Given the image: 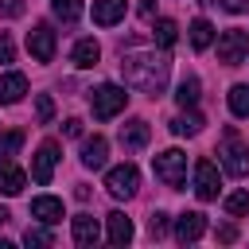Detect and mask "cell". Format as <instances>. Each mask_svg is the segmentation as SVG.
Instances as JSON below:
<instances>
[{
  "label": "cell",
  "instance_id": "cell-1",
  "mask_svg": "<svg viewBox=\"0 0 249 249\" xmlns=\"http://www.w3.org/2000/svg\"><path fill=\"white\" fill-rule=\"evenodd\" d=\"M121 74H124V86H132V89H140V93L160 97V93H163V86H167L171 62H167V54L136 51V54H124V58H121Z\"/></svg>",
  "mask_w": 249,
  "mask_h": 249
},
{
  "label": "cell",
  "instance_id": "cell-2",
  "mask_svg": "<svg viewBox=\"0 0 249 249\" xmlns=\"http://www.w3.org/2000/svg\"><path fill=\"white\" fill-rule=\"evenodd\" d=\"M152 167H156V179H160L163 187H171V191H179V187L187 183V156H183L179 148L160 152V156L152 160Z\"/></svg>",
  "mask_w": 249,
  "mask_h": 249
},
{
  "label": "cell",
  "instance_id": "cell-3",
  "mask_svg": "<svg viewBox=\"0 0 249 249\" xmlns=\"http://www.w3.org/2000/svg\"><path fill=\"white\" fill-rule=\"evenodd\" d=\"M218 156H222V167H226L233 179H245V175H249V148L241 144V136H237L233 128H226Z\"/></svg>",
  "mask_w": 249,
  "mask_h": 249
},
{
  "label": "cell",
  "instance_id": "cell-4",
  "mask_svg": "<svg viewBox=\"0 0 249 249\" xmlns=\"http://www.w3.org/2000/svg\"><path fill=\"white\" fill-rule=\"evenodd\" d=\"M89 105H93V117H97V121H113V117L128 105V93H124L121 86L105 82V86H97V89L89 93Z\"/></svg>",
  "mask_w": 249,
  "mask_h": 249
},
{
  "label": "cell",
  "instance_id": "cell-5",
  "mask_svg": "<svg viewBox=\"0 0 249 249\" xmlns=\"http://www.w3.org/2000/svg\"><path fill=\"white\" fill-rule=\"evenodd\" d=\"M105 191H109L113 198H132V195L140 191V171H136V163L113 167V171L105 175Z\"/></svg>",
  "mask_w": 249,
  "mask_h": 249
},
{
  "label": "cell",
  "instance_id": "cell-6",
  "mask_svg": "<svg viewBox=\"0 0 249 249\" xmlns=\"http://www.w3.org/2000/svg\"><path fill=\"white\" fill-rule=\"evenodd\" d=\"M245 54H249V31H241V27H230V31H222V39H218V62H226V66H237Z\"/></svg>",
  "mask_w": 249,
  "mask_h": 249
},
{
  "label": "cell",
  "instance_id": "cell-7",
  "mask_svg": "<svg viewBox=\"0 0 249 249\" xmlns=\"http://www.w3.org/2000/svg\"><path fill=\"white\" fill-rule=\"evenodd\" d=\"M54 163H58V140H43L39 152H35V160H31V179L39 187H47L51 175H54Z\"/></svg>",
  "mask_w": 249,
  "mask_h": 249
},
{
  "label": "cell",
  "instance_id": "cell-8",
  "mask_svg": "<svg viewBox=\"0 0 249 249\" xmlns=\"http://www.w3.org/2000/svg\"><path fill=\"white\" fill-rule=\"evenodd\" d=\"M218 191H222L218 167H214L210 160H198V163H195V195H198L202 202H210V198H218Z\"/></svg>",
  "mask_w": 249,
  "mask_h": 249
},
{
  "label": "cell",
  "instance_id": "cell-9",
  "mask_svg": "<svg viewBox=\"0 0 249 249\" xmlns=\"http://www.w3.org/2000/svg\"><path fill=\"white\" fill-rule=\"evenodd\" d=\"M27 51L35 62H51L54 58V31L47 23H39L35 31H27Z\"/></svg>",
  "mask_w": 249,
  "mask_h": 249
},
{
  "label": "cell",
  "instance_id": "cell-10",
  "mask_svg": "<svg viewBox=\"0 0 249 249\" xmlns=\"http://www.w3.org/2000/svg\"><path fill=\"white\" fill-rule=\"evenodd\" d=\"M206 233V214H198V210H187V214H179L175 218V237L187 245V241H198Z\"/></svg>",
  "mask_w": 249,
  "mask_h": 249
},
{
  "label": "cell",
  "instance_id": "cell-11",
  "mask_svg": "<svg viewBox=\"0 0 249 249\" xmlns=\"http://www.w3.org/2000/svg\"><path fill=\"white\" fill-rule=\"evenodd\" d=\"M124 12H128V0H93V23H97V27L121 23Z\"/></svg>",
  "mask_w": 249,
  "mask_h": 249
},
{
  "label": "cell",
  "instance_id": "cell-12",
  "mask_svg": "<svg viewBox=\"0 0 249 249\" xmlns=\"http://www.w3.org/2000/svg\"><path fill=\"white\" fill-rule=\"evenodd\" d=\"M31 218H39L43 226L62 222V198H54V195H39V198H31Z\"/></svg>",
  "mask_w": 249,
  "mask_h": 249
},
{
  "label": "cell",
  "instance_id": "cell-13",
  "mask_svg": "<svg viewBox=\"0 0 249 249\" xmlns=\"http://www.w3.org/2000/svg\"><path fill=\"white\" fill-rule=\"evenodd\" d=\"M23 93H27V78H23L19 70L0 74V105H16Z\"/></svg>",
  "mask_w": 249,
  "mask_h": 249
},
{
  "label": "cell",
  "instance_id": "cell-14",
  "mask_svg": "<svg viewBox=\"0 0 249 249\" xmlns=\"http://www.w3.org/2000/svg\"><path fill=\"white\" fill-rule=\"evenodd\" d=\"M105 160H109V140L105 136H89L82 144V163L97 171V167H105Z\"/></svg>",
  "mask_w": 249,
  "mask_h": 249
},
{
  "label": "cell",
  "instance_id": "cell-15",
  "mask_svg": "<svg viewBox=\"0 0 249 249\" xmlns=\"http://www.w3.org/2000/svg\"><path fill=\"white\" fill-rule=\"evenodd\" d=\"M97 237H101V230H97V218H89V214H78V218H74V241H78L82 249H93V245H97Z\"/></svg>",
  "mask_w": 249,
  "mask_h": 249
},
{
  "label": "cell",
  "instance_id": "cell-16",
  "mask_svg": "<svg viewBox=\"0 0 249 249\" xmlns=\"http://www.w3.org/2000/svg\"><path fill=\"white\" fill-rule=\"evenodd\" d=\"M148 136H152V128H148V121H128V124H121V144L124 148H144L148 144Z\"/></svg>",
  "mask_w": 249,
  "mask_h": 249
},
{
  "label": "cell",
  "instance_id": "cell-17",
  "mask_svg": "<svg viewBox=\"0 0 249 249\" xmlns=\"http://www.w3.org/2000/svg\"><path fill=\"white\" fill-rule=\"evenodd\" d=\"M105 222H109V241H113V245H128V241H132V222H128L121 210L105 214Z\"/></svg>",
  "mask_w": 249,
  "mask_h": 249
},
{
  "label": "cell",
  "instance_id": "cell-18",
  "mask_svg": "<svg viewBox=\"0 0 249 249\" xmlns=\"http://www.w3.org/2000/svg\"><path fill=\"white\" fill-rule=\"evenodd\" d=\"M23 183H27V175L19 167H12V160H4L0 163V195H19Z\"/></svg>",
  "mask_w": 249,
  "mask_h": 249
},
{
  "label": "cell",
  "instance_id": "cell-19",
  "mask_svg": "<svg viewBox=\"0 0 249 249\" xmlns=\"http://www.w3.org/2000/svg\"><path fill=\"white\" fill-rule=\"evenodd\" d=\"M97 58H101L97 39H78V43H74V66L89 70V66H97Z\"/></svg>",
  "mask_w": 249,
  "mask_h": 249
},
{
  "label": "cell",
  "instance_id": "cell-20",
  "mask_svg": "<svg viewBox=\"0 0 249 249\" xmlns=\"http://www.w3.org/2000/svg\"><path fill=\"white\" fill-rule=\"evenodd\" d=\"M214 43V27H210V19H195L191 23V47L195 51H206Z\"/></svg>",
  "mask_w": 249,
  "mask_h": 249
},
{
  "label": "cell",
  "instance_id": "cell-21",
  "mask_svg": "<svg viewBox=\"0 0 249 249\" xmlns=\"http://www.w3.org/2000/svg\"><path fill=\"white\" fill-rule=\"evenodd\" d=\"M171 132H175V136H198V132H202V117H198V113H183V117L171 121Z\"/></svg>",
  "mask_w": 249,
  "mask_h": 249
},
{
  "label": "cell",
  "instance_id": "cell-22",
  "mask_svg": "<svg viewBox=\"0 0 249 249\" xmlns=\"http://www.w3.org/2000/svg\"><path fill=\"white\" fill-rule=\"evenodd\" d=\"M152 39H156L160 47H175V39H179V27H175V19H156V27H152Z\"/></svg>",
  "mask_w": 249,
  "mask_h": 249
},
{
  "label": "cell",
  "instance_id": "cell-23",
  "mask_svg": "<svg viewBox=\"0 0 249 249\" xmlns=\"http://www.w3.org/2000/svg\"><path fill=\"white\" fill-rule=\"evenodd\" d=\"M175 101H179L183 109H191V105L198 101V78H183L179 89H175Z\"/></svg>",
  "mask_w": 249,
  "mask_h": 249
},
{
  "label": "cell",
  "instance_id": "cell-24",
  "mask_svg": "<svg viewBox=\"0 0 249 249\" xmlns=\"http://www.w3.org/2000/svg\"><path fill=\"white\" fill-rule=\"evenodd\" d=\"M226 214H230V218H245V214H249V191L226 195Z\"/></svg>",
  "mask_w": 249,
  "mask_h": 249
},
{
  "label": "cell",
  "instance_id": "cell-25",
  "mask_svg": "<svg viewBox=\"0 0 249 249\" xmlns=\"http://www.w3.org/2000/svg\"><path fill=\"white\" fill-rule=\"evenodd\" d=\"M19 148H23V132H19V128L4 132V136H0V163H4V160H12Z\"/></svg>",
  "mask_w": 249,
  "mask_h": 249
},
{
  "label": "cell",
  "instance_id": "cell-26",
  "mask_svg": "<svg viewBox=\"0 0 249 249\" xmlns=\"http://www.w3.org/2000/svg\"><path fill=\"white\" fill-rule=\"evenodd\" d=\"M230 113L233 117H249V86H233L230 89Z\"/></svg>",
  "mask_w": 249,
  "mask_h": 249
},
{
  "label": "cell",
  "instance_id": "cell-27",
  "mask_svg": "<svg viewBox=\"0 0 249 249\" xmlns=\"http://www.w3.org/2000/svg\"><path fill=\"white\" fill-rule=\"evenodd\" d=\"M51 8H54V16L62 23H74L82 16V0H51Z\"/></svg>",
  "mask_w": 249,
  "mask_h": 249
},
{
  "label": "cell",
  "instance_id": "cell-28",
  "mask_svg": "<svg viewBox=\"0 0 249 249\" xmlns=\"http://www.w3.org/2000/svg\"><path fill=\"white\" fill-rule=\"evenodd\" d=\"M51 117H54V101H51L47 93H39V97H35V121H39V124H47Z\"/></svg>",
  "mask_w": 249,
  "mask_h": 249
},
{
  "label": "cell",
  "instance_id": "cell-29",
  "mask_svg": "<svg viewBox=\"0 0 249 249\" xmlns=\"http://www.w3.org/2000/svg\"><path fill=\"white\" fill-rule=\"evenodd\" d=\"M23 241H27V245H51L54 237H51L47 230H39V226H27V233H23Z\"/></svg>",
  "mask_w": 249,
  "mask_h": 249
},
{
  "label": "cell",
  "instance_id": "cell-30",
  "mask_svg": "<svg viewBox=\"0 0 249 249\" xmlns=\"http://www.w3.org/2000/svg\"><path fill=\"white\" fill-rule=\"evenodd\" d=\"M148 230H152V237H163V230H167V214H163V210H156V214H152V222H148Z\"/></svg>",
  "mask_w": 249,
  "mask_h": 249
},
{
  "label": "cell",
  "instance_id": "cell-31",
  "mask_svg": "<svg viewBox=\"0 0 249 249\" xmlns=\"http://www.w3.org/2000/svg\"><path fill=\"white\" fill-rule=\"evenodd\" d=\"M0 12L16 19V16H23V0H0Z\"/></svg>",
  "mask_w": 249,
  "mask_h": 249
},
{
  "label": "cell",
  "instance_id": "cell-32",
  "mask_svg": "<svg viewBox=\"0 0 249 249\" xmlns=\"http://www.w3.org/2000/svg\"><path fill=\"white\" fill-rule=\"evenodd\" d=\"M222 8L237 16V12H249V0H222Z\"/></svg>",
  "mask_w": 249,
  "mask_h": 249
},
{
  "label": "cell",
  "instance_id": "cell-33",
  "mask_svg": "<svg viewBox=\"0 0 249 249\" xmlns=\"http://www.w3.org/2000/svg\"><path fill=\"white\" fill-rule=\"evenodd\" d=\"M62 132H66V136H82V121H78V117H70V121L62 124Z\"/></svg>",
  "mask_w": 249,
  "mask_h": 249
},
{
  "label": "cell",
  "instance_id": "cell-34",
  "mask_svg": "<svg viewBox=\"0 0 249 249\" xmlns=\"http://www.w3.org/2000/svg\"><path fill=\"white\" fill-rule=\"evenodd\" d=\"M12 54H16V51H12V39L0 35V62H12Z\"/></svg>",
  "mask_w": 249,
  "mask_h": 249
},
{
  "label": "cell",
  "instance_id": "cell-35",
  "mask_svg": "<svg viewBox=\"0 0 249 249\" xmlns=\"http://www.w3.org/2000/svg\"><path fill=\"white\" fill-rule=\"evenodd\" d=\"M218 241H237V230H233V226H222V230H218Z\"/></svg>",
  "mask_w": 249,
  "mask_h": 249
},
{
  "label": "cell",
  "instance_id": "cell-36",
  "mask_svg": "<svg viewBox=\"0 0 249 249\" xmlns=\"http://www.w3.org/2000/svg\"><path fill=\"white\" fill-rule=\"evenodd\" d=\"M140 16L152 19V16H156V0H140Z\"/></svg>",
  "mask_w": 249,
  "mask_h": 249
},
{
  "label": "cell",
  "instance_id": "cell-37",
  "mask_svg": "<svg viewBox=\"0 0 249 249\" xmlns=\"http://www.w3.org/2000/svg\"><path fill=\"white\" fill-rule=\"evenodd\" d=\"M8 218H12V214H8V210H4V206H0V226H4V222H8Z\"/></svg>",
  "mask_w": 249,
  "mask_h": 249
},
{
  "label": "cell",
  "instance_id": "cell-38",
  "mask_svg": "<svg viewBox=\"0 0 249 249\" xmlns=\"http://www.w3.org/2000/svg\"><path fill=\"white\" fill-rule=\"evenodd\" d=\"M0 249H12V241H4V237H0Z\"/></svg>",
  "mask_w": 249,
  "mask_h": 249
}]
</instances>
